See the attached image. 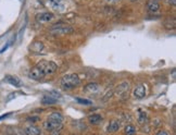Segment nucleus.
<instances>
[{
    "instance_id": "1",
    "label": "nucleus",
    "mask_w": 176,
    "mask_h": 135,
    "mask_svg": "<svg viewBox=\"0 0 176 135\" xmlns=\"http://www.w3.org/2000/svg\"><path fill=\"white\" fill-rule=\"evenodd\" d=\"M57 69H58V65L53 61L41 60L30 70V77L32 80H35V81H39L45 76L53 74L57 71Z\"/></svg>"
},
{
    "instance_id": "2",
    "label": "nucleus",
    "mask_w": 176,
    "mask_h": 135,
    "mask_svg": "<svg viewBox=\"0 0 176 135\" xmlns=\"http://www.w3.org/2000/svg\"><path fill=\"white\" fill-rule=\"evenodd\" d=\"M63 124V116L59 112H52L48 116L47 120L44 122V128L47 131L56 132L62 129Z\"/></svg>"
},
{
    "instance_id": "3",
    "label": "nucleus",
    "mask_w": 176,
    "mask_h": 135,
    "mask_svg": "<svg viewBox=\"0 0 176 135\" xmlns=\"http://www.w3.org/2000/svg\"><path fill=\"white\" fill-rule=\"evenodd\" d=\"M81 83L80 76L75 73H72V74H67L61 79V87L63 89H72V88L78 86Z\"/></svg>"
},
{
    "instance_id": "4",
    "label": "nucleus",
    "mask_w": 176,
    "mask_h": 135,
    "mask_svg": "<svg viewBox=\"0 0 176 135\" xmlns=\"http://www.w3.org/2000/svg\"><path fill=\"white\" fill-rule=\"evenodd\" d=\"M74 32V28L72 26H67L63 24H59L56 25L53 28H51L52 34H71Z\"/></svg>"
},
{
    "instance_id": "5",
    "label": "nucleus",
    "mask_w": 176,
    "mask_h": 135,
    "mask_svg": "<svg viewBox=\"0 0 176 135\" xmlns=\"http://www.w3.org/2000/svg\"><path fill=\"white\" fill-rule=\"evenodd\" d=\"M4 82H7L8 84H10V85L14 86V87H17V88L21 87V86L23 85V82H22L17 76H15V75H10V74L6 75Z\"/></svg>"
},
{
    "instance_id": "6",
    "label": "nucleus",
    "mask_w": 176,
    "mask_h": 135,
    "mask_svg": "<svg viewBox=\"0 0 176 135\" xmlns=\"http://www.w3.org/2000/svg\"><path fill=\"white\" fill-rule=\"evenodd\" d=\"M36 21L38 23H47V22H50L51 20H53V14L50 12H41L36 14Z\"/></svg>"
},
{
    "instance_id": "7",
    "label": "nucleus",
    "mask_w": 176,
    "mask_h": 135,
    "mask_svg": "<svg viewBox=\"0 0 176 135\" xmlns=\"http://www.w3.org/2000/svg\"><path fill=\"white\" fill-rule=\"evenodd\" d=\"M84 90L88 94H97L101 90V87L97 83H89L84 87Z\"/></svg>"
},
{
    "instance_id": "8",
    "label": "nucleus",
    "mask_w": 176,
    "mask_h": 135,
    "mask_svg": "<svg viewBox=\"0 0 176 135\" xmlns=\"http://www.w3.org/2000/svg\"><path fill=\"white\" fill-rule=\"evenodd\" d=\"M133 94L136 98H144L146 96V87H145V85H142V84L137 85L135 87V89H134Z\"/></svg>"
},
{
    "instance_id": "9",
    "label": "nucleus",
    "mask_w": 176,
    "mask_h": 135,
    "mask_svg": "<svg viewBox=\"0 0 176 135\" xmlns=\"http://www.w3.org/2000/svg\"><path fill=\"white\" fill-rule=\"evenodd\" d=\"M24 133H25V135H40L41 130L35 127V125H30V127H26L24 129Z\"/></svg>"
},
{
    "instance_id": "10",
    "label": "nucleus",
    "mask_w": 176,
    "mask_h": 135,
    "mask_svg": "<svg viewBox=\"0 0 176 135\" xmlns=\"http://www.w3.org/2000/svg\"><path fill=\"white\" fill-rule=\"evenodd\" d=\"M128 89H129V83L128 82H123V83L120 84V85L118 86V88H116V94L120 95V96L123 94H127Z\"/></svg>"
},
{
    "instance_id": "11",
    "label": "nucleus",
    "mask_w": 176,
    "mask_h": 135,
    "mask_svg": "<svg viewBox=\"0 0 176 135\" xmlns=\"http://www.w3.org/2000/svg\"><path fill=\"white\" fill-rule=\"evenodd\" d=\"M121 127V123L118 120H112L111 122L109 123V127H108L107 131L109 132V133H114V132H116L118 129H120Z\"/></svg>"
},
{
    "instance_id": "12",
    "label": "nucleus",
    "mask_w": 176,
    "mask_h": 135,
    "mask_svg": "<svg viewBox=\"0 0 176 135\" xmlns=\"http://www.w3.org/2000/svg\"><path fill=\"white\" fill-rule=\"evenodd\" d=\"M147 9H148L150 12H157V11H159L160 9V3L157 1V0H150V1H148V3H147Z\"/></svg>"
},
{
    "instance_id": "13",
    "label": "nucleus",
    "mask_w": 176,
    "mask_h": 135,
    "mask_svg": "<svg viewBox=\"0 0 176 135\" xmlns=\"http://www.w3.org/2000/svg\"><path fill=\"white\" fill-rule=\"evenodd\" d=\"M44 44L40 43V41H34V43L30 45V49L32 50V51L34 52H37V54H39V52H41L44 50Z\"/></svg>"
},
{
    "instance_id": "14",
    "label": "nucleus",
    "mask_w": 176,
    "mask_h": 135,
    "mask_svg": "<svg viewBox=\"0 0 176 135\" xmlns=\"http://www.w3.org/2000/svg\"><path fill=\"white\" fill-rule=\"evenodd\" d=\"M57 100L58 99L53 98V97H51L50 95H44L43 98H41V103L44 104V105H53V104L57 103Z\"/></svg>"
},
{
    "instance_id": "15",
    "label": "nucleus",
    "mask_w": 176,
    "mask_h": 135,
    "mask_svg": "<svg viewBox=\"0 0 176 135\" xmlns=\"http://www.w3.org/2000/svg\"><path fill=\"white\" fill-rule=\"evenodd\" d=\"M88 120L91 124H99L100 122H102V117L98 113H95L88 117Z\"/></svg>"
},
{
    "instance_id": "16",
    "label": "nucleus",
    "mask_w": 176,
    "mask_h": 135,
    "mask_svg": "<svg viewBox=\"0 0 176 135\" xmlns=\"http://www.w3.org/2000/svg\"><path fill=\"white\" fill-rule=\"evenodd\" d=\"M163 26L166 28V30L171 31V30H174L175 28V20L174 19H169L166 21H164Z\"/></svg>"
},
{
    "instance_id": "17",
    "label": "nucleus",
    "mask_w": 176,
    "mask_h": 135,
    "mask_svg": "<svg viewBox=\"0 0 176 135\" xmlns=\"http://www.w3.org/2000/svg\"><path fill=\"white\" fill-rule=\"evenodd\" d=\"M138 122L140 124H144L147 122V114L145 111H141V109L138 110Z\"/></svg>"
},
{
    "instance_id": "18",
    "label": "nucleus",
    "mask_w": 176,
    "mask_h": 135,
    "mask_svg": "<svg viewBox=\"0 0 176 135\" xmlns=\"http://www.w3.org/2000/svg\"><path fill=\"white\" fill-rule=\"evenodd\" d=\"M75 100L77 101L78 104L81 105H84V106H91L92 105V101L89 100V99L86 98H81V97H75Z\"/></svg>"
},
{
    "instance_id": "19",
    "label": "nucleus",
    "mask_w": 176,
    "mask_h": 135,
    "mask_svg": "<svg viewBox=\"0 0 176 135\" xmlns=\"http://www.w3.org/2000/svg\"><path fill=\"white\" fill-rule=\"evenodd\" d=\"M124 132H125V133H126L127 135H134V134L136 133V128L134 127V125L128 124V125H126V127H125Z\"/></svg>"
},
{
    "instance_id": "20",
    "label": "nucleus",
    "mask_w": 176,
    "mask_h": 135,
    "mask_svg": "<svg viewBox=\"0 0 176 135\" xmlns=\"http://www.w3.org/2000/svg\"><path fill=\"white\" fill-rule=\"evenodd\" d=\"M17 95H19V94H17V92H13V93H11V94L9 95L8 97H7V101H10V100H12V99H14L15 97L17 96Z\"/></svg>"
},
{
    "instance_id": "21",
    "label": "nucleus",
    "mask_w": 176,
    "mask_h": 135,
    "mask_svg": "<svg viewBox=\"0 0 176 135\" xmlns=\"http://www.w3.org/2000/svg\"><path fill=\"white\" fill-rule=\"evenodd\" d=\"M112 95H113V92H112V90H110V92H108L107 93V94H105V96L104 97H103V100H108V99H109V98H111V97H112Z\"/></svg>"
},
{
    "instance_id": "22",
    "label": "nucleus",
    "mask_w": 176,
    "mask_h": 135,
    "mask_svg": "<svg viewBox=\"0 0 176 135\" xmlns=\"http://www.w3.org/2000/svg\"><path fill=\"white\" fill-rule=\"evenodd\" d=\"M10 116H12V112H8V113L2 114V116H0V121H2V120H4V119L9 118Z\"/></svg>"
},
{
    "instance_id": "23",
    "label": "nucleus",
    "mask_w": 176,
    "mask_h": 135,
    "mask_svg": "<svg viewBox=\"0 0 176 135\" xmlns=\"http://www.w3.org/2000/svg\"><path fill=\"white\" fill-rule=\"evenodd\" d=\"M10 45H11L10 43H7L6 45H4L3 47L1 48V49H0V54H2V52H4V51H6V50L8 49V47H9V46H10Z\"/></svg>"
},
{
    "instance_id": "24",
    "label": "nucleus",
    "mask_w": 176,
    "mask_h": 135,
    "mask_svg": "<svg viewBox=\"0 0 176 135\" xmlns=\"http://www.w3.org/2000/svg\"><path fill=\"white\" fill-rule=\"evenodd\" d=\"M157 135H169V133L166 131H164V130H161V131L158 132Z\"/></svg>"
},
{
    "instance_id": "25",
    "label": "nucleus",
    "mask_w": 176,
    "mask_h": 135,
    "mask_svg": "<svg viewBox=\"0 0 176 135\" xmlns=\"http://www.w3.org/2000/svg\"><path fill=\"white\" fill-rule=\"evenodd\" d=\"M169 3H170L171 6L175 7V4H176V0H169Z\"/></svg>"
},
{
    "instance_id": "26",
    "label": "nucleus",
    "mask_w": 176,
    "mask_h": 135,
    "mask_svg": "<svg viewBox=\"0 0 176 135\" xmlns=\"http://www.w3.org/2000/svg\"><path fill=\"white\" fill-rule=\"evenodd\" d=\"M108 1H110V2H114V1H118V0H108Z\"/></svg>"
},
{
    "instance_id": "27",
    "label": "nucleus",
    "mask_w": 176,
    "mask_h": 135,
    "mask_svg": "<svg viewBox=\"0 0 176 135\" xmlns=\"http://www.w3.org/2000/svg\"><path fill=\"white\" fill-rule=\"evenodd\" d=\"M47 1H49V0H47Z\"/></svg>"
}]
</instances>
